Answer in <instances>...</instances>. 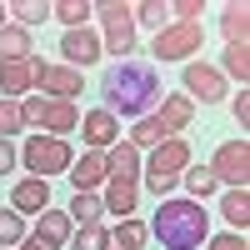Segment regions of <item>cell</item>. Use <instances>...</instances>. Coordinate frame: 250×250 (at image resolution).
Masks as SVG:
<instances>
[{
  "mask_svg": "<svg viewBox=\"0 0 250 250\" xmlns=\"http://www.w3.org/2000/svg\"><path fill=\"white\" fill-rule=\"evenodd\" d=\"M160 75L155 65H145V60H115V65L100 75V95H105V110L115 115H150L155 110V100H160Z\"/></svg>",
  "mask_w": 250,
  "mask_h": 250,
  "instance_id": "obj_1",
  "label": "cell"
},
{
  "mask_svg": "<svg viewBox=\"0 0 250 250\" xmlns=\"http://www.w3.org/2000/svg\"><path fill=\"white\" fill-rule=\"evenodd\" d=\"M150 230L160 235L165 250H200V240L210 235V220H205L200 200H160Z\"/></svg>",
  "mask_w": 250,
  "mask_h": 250,
  "instance_id": "obj_2",
  "label": "cell"
},
{
  "mask_svg": "<svg viewBox=\"0 0 250 250\" xmlns=\"http://www.w3.org/2000/svg\"><path fill=\"white\" fill-rule=\"evenodd\" d=\"M110 165V180H105V210H115L120 220L135 210V195H140V150L130 140H115L105 150Z\"/></svg>",
  "mask_w": 250,
  "mask_h": 250,
  "instance_id": "obj_3",
  "label": "cell"
},
{
  "mask_svg": "<svg viewBox=\"0 0 250 250\" xmlns=\"http://www.w3.org/2000/svg\"><path fill=\"white\" fill-rule=\"evenodd\" d=\"M185 165H190V145H185L180 135L160 140V145H155V155H150V165H145V180H150V190H155V195H165V190L180 180Z\"/></svg>",
  "mask_w": 250,
  "mask_h": 250,
  "instance_id": "obj_4",
  "label": "cell"
},
{
  "mask_svg": "<svg viewBox=\"0 0 250 250\" xmlns=\"http://www.w3.org/2000/svg\"><path fill=\"white\" fill-rule=\"evenodd\" d=\"M20 160H25L40 180H45V175H60V170H70V165H75L65 135H30L25 150H20Z\"/></svg>",
  "mask_w": 250,
  "mask_h": 250,
  "instance_id": "obj_5",
  "label": "cell"
},
{
  "mask_svg": "<svg viewBox=\"0 0 250 250\" xmlns=\"http://www.w3.org/2000/svg\"><path fill=\"white\" fill-rule=\"evenodd\" d=\"M20 115H25V125H35V130H75L80 125V110H75V100H55V95H30L25 105H20Z\"/></svg>",
  "mask_w": 250,
  "mask_h": 250,
  "instance_id": "obj_6",
  "label": "cell"
},
{
  "mask_svg": "<svg viewBox=\"0 0 250 250\" xmlns=\"http://www.w3.org/2000/svg\"><path fill=\"white\" fill-rule=\"evenodd\" d=\"M100 25H105V40H100V50H110L115 60H125L135 50V15L130 5H120V0H105V5H95Z\"/></svg>",
  "mask_w": 250,
  "mask_h": 250,
  "instance_id": "obj_7",
  "label": "cell"
},
{
  "mask_svg": "<svg viewBox=\"0 0 250 250\" xmlns=\"http://www.w3.org/2000/svg\"><path fill=\"white\" fill-rule=\"evenodd\" d=\"M200 40H205V30H200V20H175V25H165L160 35H155V60H185L190 50H200Z\"/></svg>",
  "mask_w": 250,
  "mask_h": 250,
  "instance_id": "obj_8",
  "label": "cell"
},
{
  "mask_svg": "<svg viewBox=\"0 0 250 250\" xmlns=\"http://www.w3.org/2000/svg\"><path fill=\"white\" fill-rule=\"evenodd\" d=\"M210 175L225 180V185H235V190H245V180H250V145L245 140H225L215 160H210Z\"/></svg>",
  "mask_w": 250,
  "mask_h": 250,
  "instance_id": "obj_9",
  "label": "cell"
},
{
  "mask_svg": "<svg viewBox=\"0 0 250 250\" xmlns=\"http://www.w3.org/2000/svg\"><path fill=\"white\" fill-rule=\"evenodd\" d=\"M40 70H45V60H35V55H25V60H5V65H0V95H5V100L25 95L30 85H40Z\"/></svg>",
  "mask_w": 250,
  "mask_h": 250,
  "instance_id": "obj_10",
  "label": "cell"
},
{
  "mask_svg": "<svg viewBox=\"0 0 250 250\" xmlns=\"http://www.w3.org/2000/svg\"><path fill=\"white\" fill-rule=\"evenodd\" d=\"M60 55H65L75 70H85V65H95L105 50H100V35H95V30L80 25V30H65V35H60Z\"/></svg>",
  "mask_w": 250,
  "mask_h": 250,
  "instance_id": "obj_11",
  "label": "cell"
},
{
  "mask_svg": "<svg viewBox=\"0 0 250 250\" xmlns=\"http://www.w3.org/2000/svg\"><path fill=\"white\" fill-rule=\"evenodd\" d=\"M185 90H190V100L200 95L205 105H215V100H225V75L195 60V65H185Z\"/></svg>",
  "mask_w": 250,
  "mask_h": 250,
  "instance_id": "obj_12",
  "label": "cell"
},
{
  "mask_svg": "<svg viewBox=\"0 0 250 250\" xmlns=\"http://www.w3.org/2000/svg\"><path fill=\"white\" fill-rule=\"evenodd\" d=\"M40 85H45L55 100H75L80 90H85V80H80L75 65H45V70H40Z\"/></svg>",
  "mask_w": 250,
  "mask_h": 250,
  "instance_id": "obj_13",
  "label": "cell"
},
{
  "mask_svg": "<svg viewBox=\"0 0 250 250\" xmlns=\"http://www.w3.org/2000/svg\"><path fill=\"white\" fill-rule=\"evenodd\" d=\"M10 205L20 215H40L50 205V180H40V175H30V180H20L15 185V195H10Z\"/></svg>",
  "mask_w": 250,
  "mask_h": 250,
  "instance_id": "obj_14",
  "label": "cell"
},
{
  "mask_svg": "<svg viewBox=\"0 0 250 250\" xmlns=\"http://www.w3.org/2000/svg\"><path fill=\"white\" fill-rule=\"evenodd\" d=\"M155 120H160L165 130H170V135H175V130H185V125L195 120V100L185 95V90H175V95H165V100H160V110H155Z\"/></svg>",
  "mask_w": 250,
  "mask_h": 250,
  "instance_id": "obj_15",
  "label": "cell"
},
{
  "mask_svg": "<svg viewBox=\"0 0 250 250\" xmlns=\"http://www.w3.org/2000/svg\"><path fill=\"white\" fill-rule=\"evenodd\" d=\"M65 175L75 180V190H95V185L110 180V165H105V155H100V150H90V155H80V165H70Z\"/></svg>",
  "mask_w": 250,
  "mask_h": 250,
  "instance_id": "obj_16",
  "label": "cell"
},
{
  "mask_svg": "<svg viewBox=\"0 0 250 250\" xmlns=\"http://www.w3.org/2000/svg\"><path fill=\"white\" fill-rule=\"evenodd\" d=\"M115 135H120V125H115L110 110H90L85 115V145H90V150H110Z\"/></svg>",
  "mask_w": 250,
  "mask_h": 250,
  "instance_id": "obj_17",
  "label": "cell"
},
{
  "mask_svg": "<svg viewBox=\"0 0 250 250\" xmlns=\"http://www.w3.org/2000/svg\"><path fill=\"white\" fill-rule=\"evenodd\" d=\"M35 240H45V245H65L70 240V215L65 210H40V225H35Z\"/></svg>",
  "mask_w": 250,
  "mask_h": 250,
  "instance_id": "obj_18",
  "label": "cell"
},
{
  "mask_svg": "<svg viewBox=\"0 0 250 250\" xmlns=\"http://www.w3.org/2000/svg\"><path fill=\"white\" fill-rule=\"evenodd\" d=\"M130 15H135V25H150L155 35H160L165 25H175V20H170V5H165V0H145V5H130Z\"/></svg>",
  "mask_w": 250,
  "mask_h": 250,
  "instance_id": "obj_19",
  "label": "cell"
},
{
  "mask_svg": "<svg viewBox=\"0 0 250 250\" xmlns=\"http://www.w3.org/2000/svg\"><path fill=\"white\" fill-rule=\"evenodd\" d=\"M220 30H225V40H230V45H245V35H250V10H245V5H225Z\"/></svg>",
  "mask_w": 250,
  "mask_h": 250,
  "instance_id": "obj_20",
  "label": "cell"
},
{
  "mask_svg": "<svg viewBox=\"0 0 250 250\" xmlns=\"http://www.w3.org/2000/svg\"><path fill=\"white\" fill-rule=\"evenodd\" d=\"M145 235H150V230H145L140 220H130V215H125L115 230H110V250H140V245H145Z\"/></svg>",
  "mask_w": 250,
  "mask_h": 250,
  "instance_id": "obj_21",
  "label": "cell"
},
{
  "mask_svg": "<svg viewBox=\"0 0 250 250\" xmlns=\"http://www.w3.org/2000/svg\"><path fill=\"white\" fill-rule=\"evenodd\" d=\"M0 55L5 60H25L30 55V30L25 25H5L0 30Z\"/></svg>",
  "mask_w": 250,
  "mask_h": 250,
  "instance_id": "obj_22",
  "label": "cell"
},
{
  "mask_svg": "<svg viewBox=\"0 0 250 250\" xmlns=\"http://www.w3.org/2000/svg\"><path fill=\"white\" fill-rule=\"evenodd\" d=\"M100 215H105V200H95L90 190H75V200H70V220H80V225H100Z\"/></svg>",
  "mask_w": 250,
  "mask_h": 250,
  "instance_id": "obj_23",
  "label": "cell"
},
{
  "mask_svg": "<svg viewBox=\"0 0 250 250\" xmlns=\"http://www.w3.org/2000/svg\"><path fill=\"white\" fill-rule=\"evenodd\" d=\"M90 10H95V5H85V0H60V5H50L55 20H65V30H80V25L90 20Z\"/></svg>",
  "mask_w": 250,
  "mask_h": 250,
  "instance_id": "obj_24",
  "label": "cell"
},
{
  "mask_svg": "<svg viewBox=\"0 0 250 250\" xmlns=\"http://www.w3.org/2000/svg\"><path fill=\"white\" fill-rule=\"evenodd\" d=\"M10 15H15V25H45V20H50V5H35V0H15V5H5Z\"/></svg>",
  "mask_w": 250,
  "mask_h": 250,
  "instance_id": "obj_25",
  "label": "cell"
},
{
  "mask_svg": "<svg viewBox=\"0 0 250 250\" xmlns=\"http://www.w3.org/2000/svg\"><path fill=\"white\" fill-rule=\"evenodd\" d=\"M220 210H225V220H230V225H240V230H245V225H250V195H245V190H230V195L220 200Z\"/></svg>",
  "mask_w": 250,
  "mask_h": 250,
  "instance_id": "obj_26",
  "label": "cell"
},
{
  "mask_svg": "<svg viewBox=\"0 0 250 250\" xmlns=\"http://www.w3.org/2000/svg\"><path fill=\"white\" fill-rule=\"evenodd\" d=\"M180 180H185V190H190V200H200V195H210V190H215V175H210V165L180 170Z\"/></svg>",
  "mask_w": 250,
  "mask_h": 250,
  "instance_id": "obj_27",
  "label": "cell"
},
{
  "mask_svg": "<svg viewBox=\"0 0 250 250\" xmlns=\"http://www.w3.org/2000/svg\"><path fill=\"white\" fill-rule=\"evenodd\" d=\"M25 240V220L20 210H0V245H20Z\"/></svg>",
  "mask_w": 250,
  "mask_h": 250,
  "instance_id": "obj_28",
  "label": "cell"
},
{
  "mask_svg": "<svg viewBox=\"0 0 250 250\" xmlns=\"http://www.w3.org/2000/svg\"><path fill=\"white\" fill-rule=\"evenodd\" d=\"M75 250H110V230H105V225H80Z\"/></svg>",
  "mask_w": 250,
  "mask_h": 250,
  "instance_id": "obj_29",
  "label": "cell"
},
{
  "mask_svg": "<svg viewBox=\"0 0 250 250\" xmlns=\"http://www.w3.org/2000/svg\"><path fill=\"white\" fill-rule=\"evenodd\" d=\"M225 75H235L240 85L250 80V55H245V45H230V50H225Z\"/></svg>",
  "mask_w": 250,
  "mask_h": 250,
  "instance_id": "obj_30",
  "label": "cell"
},
{
  "mask_svg": "<svg viewBox=\"0 0 250 250\" xmlns=\"http://www.w3.org/2000/svg\"><path fill=\"white\" fill-rule=\"evenodd\" d=\"M20 125H25V115H20V105H15V100H0V135L20 130Z\"/></svg>",
  "mask_w": 250,
  "mask_h": 250,
  "instance_id": "obj_31",
  "label": "cell"
},
{
  "mask_svg": "<svg viewBox=\"0 0 250 250\" xmlns=\"http://www.w3.org/2000/svg\"><path fill=\"white\" fill-rule=\"evenodd\" d=\"M200 0H175V5H170V20H185V25H190V20H200Z\"/></svg>",
  "mask_w": 250,
  "mask_h": 250,
  "instance_id": "obj_32",
  "label": "cell"
},
{
  "mask_svg": "<svg viewBox=\"0 0 250 250\" xmlns=\"http://www.w3.org/2000/svg\"><path fill=\"white\" fill-rule=\"evenodd\" d=\"M15 160H20V155H15V145L0 135V175H5V170H15Z\"/></svg>",
  "mask_w": 250,
  "mask_h": 250,
  "instance_id": "obj_33",
  "label": "cell"
},
{
  "mask_svg": "<svg viewBox=\"0 0 250 250\" xmlns=\"http://www.w3.org/2000/svg\"><path fill=\"white\" fill-rule=\"evenodd\" d=\"M210 250H245V240H240V235H215Z\"/></svg>",
  "mask_w": 250,
  "mask_h": 250,
  "instance_id": "obj_34",
  "label": "cell"
},
{
  "mask_svg": "<svg viewBox=\"0 0 250 250\" xmlns=\"http://www.w3.org/2000/svg\"><path fill=\"white\" fill-rule=\"evenodd\" d=\"M235 120H240V130L250 125V100H245V90H240V100H235Z\"/></svg>",
  "mask_w": 250,
  "mask_h": 250,
  "instance_id": "obj_35",
  "label": "cell"
},
{
  "mask_svg": "<svg viewBox=\"0 0 250 250\" xmlns=\"http://www.w3.org/2000/svg\"><path fill=\"white\" fill-rule=\"evenodd\" d=\"M20 250H55V245H45V240H35V235H30V240L20 245Z\"/></svg>",
  "mask_w": 250,
  "mask_h": 250,
  "instance_id": "obj_36",
  "label": "cell"
},
{
  "mask_svg": "<svg viewBox=\"0 0 250 250\" xmlns=\"http://www.w3.org/2000/svg\"><path fill=\"white\" fill-rule=\"evenodd\" d=\"M5 15H10V10H5V5H0V30H5V25H10V20H5Z\"/></svg>",
  "mask_w": 250,
  "mask_h": 250,
  "instance_id": "obj_37",
  "label": "cell"
}]
</instances>
